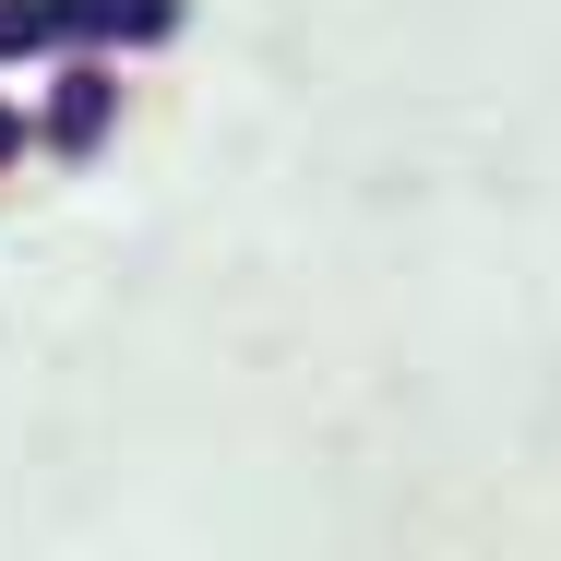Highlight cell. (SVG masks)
I'll return each instance as SVG.
<instances>
[{
    "label": "cell",
    "instance_id": "cell-3",
    "mask_svg": "<svg viewBox=\"0 0 561 561\" xmlns=\"http://www.w3.org/2000/svg\"><path fill=\"white\" fill-rule=\"evenodd\" d=\"M12 156H36V119L24 108H0V168H12Z\"/></svg>",
    "mask_w": 561,
    "mask_h": 561
},
{
    "label": "cell",
    "instance_id": "cell-2",
    "mask_svg": "<svg viewBox=\"0 0 561 561\" xmlns=\"http://www.w3.org/2000/svg\"><path fill=\"white\" fill-rule=\"evenodd\" d=\"M119 119V60H60V84H48V108H36V144L48 156H96Z\"/></svg>",
    "mask_w": 561,
    "mask_h": 561
},
{
    "label": "cell",
    "instance_id": "cell-1",
    "mask_svg": "<svg viewBox=\"0 0 561 561\" xmlns=\"http://www.w3.org/2000/svg\"><path fill=\"white\" fill-rule=\"evenodd\" d=\"M192 0H0V72L12 60H131L168 48Z\"/></svg>",
    "mask_w": 561,
    "mask_h": 561
}]
</instances>
